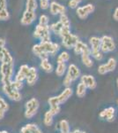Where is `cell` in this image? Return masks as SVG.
<instances>
[{
    "instance_id": "cell-28",
    "label": "cell",
    "mask_w": 118,
    "mask_h": 133,
    "mask_svg": "<svg viewBox=\"0 0 118 133\" xmlns=\"http://www.w3.org/2000/svg\"><path fill=\"white\" fill-rule=\"evenodd\" d=\"M70 56L69 52H67V51H62L58 55V57H57V63H66L67 61H70Z\"/></svg>"
},
{
    "instance_id": "cell-48",
    "label": "cell",
    "mask_w": 118,
    "mask_h": 133,
    "mask_svg": "<svg viewBox=\"0 0 118 133\" xmlns=\"http://www.w3.org/2000/svg\"><path fill=\"white\" fill-rule=\"evenodd\" d=\"M38 133H43V132H42V130H39V131H38Z\"/></svg>"
},
{
    "instance_id": "cell-3",
    "label": "cell",
    "mask_w": 118,
    "mask_h": 133,
    "mask_svg": "<svg viewBox=\"0 0 118 133\" xmlns=\"http://www.w3.org/2000/svg\"><path fill=\"white\" fill-rule=\"evenodd\" d=\"M80 77V70L75 64H70L67 68V73L64 76L63 84L65 87H70L72 83Z\"/></svg>"
},
{
    "instance_id": "cell-41",
    "label": "cell",
    "mask_w": 118,
    "mask_h": 133,
    "mask_svg": "<svg viewBox=\"0 0 118 133\" xmlns=\"http://www.w3.org/2000/svg\"><path fill=\"white\" fill-rule=\"evenodd\" d=\"M7 7V1L6 0H0V10L6 9Z\"/></svg>"
},
{
    "instance_id": "cell-35",
    "label": "cell",
    "mask_w": 118,
    "mask_h": 133,
    "mask_svg": "<svg viewBox=\"0 0 118 133\" xmlns=\"http://www.w3.org/2000/svg\"><path fill=\"white\" fill-rule=\"evenodd\" d=\"M81 2H82V0H70L68 5H69V7L72 8V9H77V8L78 7V5Z\"/></svg>"
},
{
    "instance_id": "cell-18",
    "label": "cell",
    "mask_w": 118,
    "mask_h": 133,
    "mask_svg": "<svg viewBox=\"0 0 118 133\" xmlns=\"http://www.w3.org/2000/svg\"><path fill=\"white\" fill-rule=\"evenodd\" d=\"M38 79V73H37V70L35 66H30V70H29V73L27 76V83L30 86H33L34 84H35L36 81Z\"/></svg>"
},
{
    "instance_id": "cell-1",
    "label": "cell",
    "mask_w": 118,
    "mask_h": 133,
    "mask_svg": "<svg viewBox=\"0 0 118 133\" xmlns=\"http://www.w3.org/2000/svg\"><path fill=\"white\" fill-rule=\"evenodd\" d=\"M60 46L57 43L55 42H40V44H35L32 48L34 54L39 57L41 59H48L49 55L54 56L59 51Z\"/></svg>"
},
{
    "instance_id": "cell-47",
    "label": "cell",
    "mask_w": 118,
    "mask_h": 133,
    "mask_svg": "<svg viewBox=\"0 0 118 133\" xmlns=\"http://www.w3.org/2000/svg\"><path fill=\"white\" fill-rule=\"evenodd\" d=\"M116 86H117V88H118V78L116 79Z\"/></svg>"
},
{
    "instance_id": "cell-36",
    "label": "cell",
    "mask_w": 118,
    "mask_h": 133,
    "mask_svg": "<svg viewBox=\"0 0 118 133\" xmlns=\"http://www.w3.org/2000/svg\"><path fill=\"white\" fill-rule=\"evenodd\" d=\"M60 110H61V108H60V106H55V107H49V111L50 112L51 115H53V116H55V115H58Z\"/></svg>"
},
{
    "instance_id": "cell-50",
    "label": "cell",
    "mask_w": 118,
    "mask_h": 133,
    "mask_svg": "<svg viewBox=\"0 0 118 133\" xmlns=\"http://www.w3.org/2000/svg\"><path fill=\"white\" fill-rule=\"evenodd\" d=\"M117 106H118V100H117Z\"/></svg>"
},
{
    "instance_id": "cell-2",
    "label": "cell",
    "mask_w": 118,
    "mask_h": 133,
    "mask_svg": "<svg viewBox=\"0 0 118 133\" xmlns=\"http://www.w3.org/2000/svg\"><path fill=\"white\" fill-rule=\"evenodd\" d=\"M14 73V63H1L0 74L1 82L3 85L10 84L12 82V76Z\"/></svg>"
},
{
    "instance_id": "cell-22",
    "label": "cell",
    "mask_w": 118,
    "mask_h": 133,
    "mask_svg": "<svg viewBox=\"0 0 118 133\" xmlns=\"http://www.w3.org/2000/svg\"><path fill=\"white\" fill-rule=\"evenodd\" d=\"M40 66L44 72L46 73H51L54 69L53 68V65L49 62L48 59H41V63H40Z\"/></svg>"
},
{
    "instance_id": "cell-27",
    "label": "cell",
    "mask_w": 118,
    "mask_h": 133,
    "mask_svg": "<svg viewBox=\"0 0 118 133\" xmlns=\"http://www.w3.org/2000/svg\"><path fill=\"white\" fill-rule=\"evenodd\" d=\"M63 28H64L63 24H62L59 21H57V22H55V23H53V24H51L50 26H49L50 30L52 31L54 34H56V35H58V36H59L60 32H61Z\"/></svg>"
},
{
    "instance_id": "cell-49",
    "label": "cell",
    "mask_w": 118,
    "mask_h": 133,
    "mask_svg": "<svg viewBox=\"0 0 118 133\" xmlns=\"http://www.w3.org/2000/svg\"><path fill=\"white\" fill-rule=\"evenodd\" d=\"M81 133H86V132H85V131H82V132H81Z\"/></svg>"
},
{
    "instance_id": "cell-33",
    "label": "cell",
    "mask_w": 118,
    "mask_h": 133,
    "mask_svg": "<svg viewBox=\"0 0 118 133\" xmlns=\"http://www.w3.org/2000/svg\"><path fill=\"white\" fill-rule=\"evenodd\" d=\"M91 55H92V57H93L94 59L99 61H102V59H103V53H102L100 51H91Z\"/></svg>"
},
{
    "instance_id": "cell-42",
    "label": "cell",
    "mask_w": 118,
    "mask_h": 133,
    "mask_svg": "<svg viewBox=\"0 0 118 133\" xmlns=\"http://www.w3.org/2000/svg\"><path fill=\"white\" fill-rule=\"evenodd\" d=\"M5 46V40L4 38H0V51L3 50Z\"/></svg>"
},
{
    "instance_id": "cell-29",
    "label": "cell",
    "mask_w": 118,
    "mask_h": 133,
    "mask_svg": "<svg viewBox=\"0 0 118 133\" xmlns=\"http://www.w3.org/2000/svg\"><path fill=\"white\" fill-rule=\"evenodd\" d=\"M37 7H38L37 0H27V2H26V10L35 12Z\"/></svg>"
},
{
    "instance_id": "cell-14",
    "label": "cell",
    "mask_w": 118,
    "mask_h": 133,
    "mask_svg": "<svg viewBox=\"0 0 118 133\" xmlns=\"http://www.w3.org/2000/svg\"><path fill=\"white\" fill-rule=\"evenodd\" d=\"M99 116H100V118L105 119L108 122H113L115 118V109L113 107L105 108L100 113Z\"/></svg>"
},
{
    "instance_id": "cell-4",
    "label": "cell",
    "mask_w": 118,
    "mask_h": 133,
    "mask_svg": "<svg viewBox=\"0 0 118 133\" xmlns=\"http://www.w3.org/2000/svg\"><path fill=\"white\" fill-rule=\"evenodd\" d=\"M40 107L39 100L35 98H30L28 101L25 104V117L27 119H31L36 115L38 111V108Z\"/></svg>"
},
{
    "instance_id": "cell-44",
    "label": "cell",
    "mask_w": 118,
    "mask_h": 133,
    "mask_svg": "<svg viewBox=\"0 0 118 133\" xmlns=\"http://www.w3.org/2000/svg\"><path fill=\"white\" fill-rule=\"evenodd\" d=\"M5 112L6 111L3 110V109H0V120L4 119V117H5Z\"/></svg>"
},
{
    "instance_id": "cell-15",
    "label": "cell",
    "mask_w": 118,
    "mask_h": 133,
    "mask_svg": "<svg viewBox=\"0 0 118 133\" xmlns=\"http://www.w3.org/2000/svg\"><path fill=\"white\" fill-rule=\"evenodd\" d=\"M30 70V66L27 64L20 66V69H19L18 73L15 76V81H19V82H24V80L27 79V76L29 73Z\"/></svg>"
},
{
    "instance_id": "cell-23",
    "label": "cell",
    "mask_w": 118,
    "mask_h": 133,
    "mask_svg": "<svg viewBox=\"0 0 118 133\" xmlns=\"http://www.w3.org/2000/svg\"><path fill=\"white\" fill-rule=\"evenodd\" d=\"M81 61L82 63L87 68H92L93 66V61L91 58V52H86L81 54Z\"/></svg>"
},
{
    "instance_id": "cell-34",
    "label": "cell",
    "mask_w": 118,
    "mask_h": 133,
    "mask_svg": "<svg viewBox=\"0 0 118 133\" xmlns=\"http://www.w3.org/2000/svg\"><path fill=\"white\" fill-rule=\"evenodd\" d=\"M49 19L46 14H42V15L40 16V18H39V24L40 25L47 26V25H49Z\"/></svg>"
},
{
    "instance_id": "cell-26",
    "label": "cell",
    "mask_w": 118,
    "mask_h": 133,
    "mask_svg": "<svg viewBox=\"0 0 118 133\" xmlns=\"http://www.w3.org/2000/svg\"><path fill=\"white\" fill-rule=\"evenodd\" d=\"M66 71H67V66L65 63H57V68L55 70L56 75L57 76H63Z\"/></svg>"
},
{
    "instance_id": "cell-45",
    "label": "cell",
    "mask_w": 118,
    "mask_h": 133,
    "mask_svg": "<svg viewBox=\"0 0 118 133\" xmlns=\"http://www.w3.org/2000/svg\"><path fill=\"white\" fill-rule=\"evenodd\" d=\"M81 132H82V131H81L80 130H75L72 132H70V133H81Z\"/></svg>"
},
{
    "instance_id": "cell-20",
    "label": "cell",
    "mask_w": 118,
    "mask_h": 133,
    "mask_svg": "<svg viewBox=\"0 0 118 133\" xmlns=\"http://www.w3.org/2000/svg\"><path fill=\"white\" fill-rule=\"evenodd\" d=\"M90 49L91 51H100V37L98 36H92L89 39Z\"/></svg>"
},
{
    "instance_id": "cell-39",
    "label": "cell",
    "mask_w": 118,
    "mask_h": 133,
    "mask_svg": "<svg viewBox=\"0 0 118 133\" xmlns=\"http://www.w3.org/2000/svg\"><path fill=\"white\" fill-rule=\"evenodd\" d=\"M39 5L42 10H47L49 8V0H40Z\"/></svg>"
},
{
    "instance_id": "cell-40",
    "label": "cell",
    "mask_w": 118,
    "mask_h": 133,
    "mask_svg": "<svg viewBox=\"0 0 118 133\" xmlns=\"http://www.w3.org/2000/svg\"><path fill=\"white\" fill-rule=\"evenodd\" d=\"M70 28H69V27H64L63 29H62L61 32H60L59 36H61V38H62V37H64V36L68 35V34H70Z\"/></svg>"
},
{
    "instance_id": "cell-6",
    "label": "cell",
    "mask_w": 118,
    "mask_h": 133,
    "mask_svg": "<svg viewBox=\"0 0 118 133\" xmlns=\"http://www.w3.org/2000/svg\"><path fill=\"white\" fill-rule=\"evenodd\" d=\"M115 43L113 37L109 36H103L100 37V51L102 53H108L115 51Z\"/></svg>"
},
{
    "instance_id": "cell-12",
    "label": "cell",
    "mask_w": 118,
    "mask_h": 133,
    "mask_svg": "<svg viewBox=\"0 0 118 133\" xmlns=\"http://www.w3.org/2000/svg\"><path fill=\"white\" fill-rule=\"evenodd\" d=\"M36 19V14L35 12L33 11H28V10H25V12H23L22 18L20 20L21 25L23 26H28L31 25Z\"/></svg>"
},
{
    "instance_id": "cell-9",
    "label": "cell",
    "mask_w": 118,
    "mask_h": 133,
    "mask_svg": "<svg viewBox=\"0 0 118 133\" xmlns=\"http://www.w3.org/2000/svg\"><path fill=\"white\" fill-rule=\"evenodd\" d=\"M95 7L93 4H87L84 6H78L76 9V14L80 20H85L89 14H93Z\"/></svg>"
},
{
    "instance_id": "cell-37",
    "label": "cell",
    "mask_w": 118,
    "mask_h": 133,
    "mask_svg": "<svg viewBox=\"0 0 118 133\" xmlns=\"http://www.w3.org/2000/svg\"><path fill=\"white\" fill-rule=\"evenodd\" d=\"M0 109H3L5 111H7L9 109V105L8 103L0 96Z\"/></svg>"
},
{
    "instance_id": "cell-13",
    "label": "cell",
    "mask_w": 118,
    "mask_h": 133,
    "mask_svg": "<svg viewBox=\"0 0 118 133\" xmlns=\"http://www.w3.org/2000/svg\"><path fill=\"white\" fill-rule=\"evenodd\" d=\"M49 12L52 15H61V14H65L66 8L61 4L56 1H52L49 4Z\"/></svg>"
},
{
    "instance_id": "cell-8",
    "label": "cell",
    "mask_w": 118,
    "mask_h": 133,
    "mask_svg": "<svg viewBox=\"0 0 118 133\" xmlns=\"http://www.w3.org/2000/svg\"><path fill=\"white\" fill-rule=\"evenodd\" d=\"M116 65H117L116 59L115 58H109L107 63L100 64L98 66V73L100 75H101V76L106 75L109 72L114 71L115 69V68H116Z\"/></svg>"
},
{
    "instance_id": "cell-38",
    "label": "cell",
    "mask_w": 118,
    "mask_h": 133,
    "mask_svg": "<svg viewBox=\"0 0 118 133\" xmlns=\"http://www.w3.org/2000/svg\"><path fill=\"white\" fill-rule=\"evenodd\" d=\"M12 85L15 90H17V91H20V90L23 88V82H19V81L12 80Z\"/></svg>"
},
{
    "instance_id": "cell-5",
    "label": "cell",
    "mask_w": 118,
    "mask_h": 133,
    "mask_svg": "<svg viewBox=\"0 0 118 133\" xmlns=\"http://www.w3.org/2000/svg\"><path fill=\"white\" fill-rule=\"evenodd\" d=\"M34 36L37 39H40L41 42H49L50 41V29L49 26H42L38 24L35 27L34 31Z\"/></svg>"
},
{
    "instance_id": "cell-25",
    "label": "cell",
    "mask_w": 118,
    "mask_h": 133,
    "mask_svg": "<svg viewBox=\"0 0 118 133\" xmlns=\"http://www.w3.org/2000/svg\"><path fill=\"white\" fill-rule=\"evenodd\" d=\"M86 90L87 88L82 83H78L77 85V88H76V94L78 98H84L86 94Z\"/></svg>"
},
{
    "instance_id": "cell-32",
    "label": "cell",
    "mask_w": 118,
    "mask_h": 133,
    "mask_svg": "<svg viewBox=\"0 0 118 133\" xmlns=\"http://www.w3.org/2000/svg\"><path fill=\"white\" fill-rule=\"evenodd\" d=\"M10 19V14L7 8L4 10H0V21H8Z\"/></svg>"
},
{
    "instance_id": "cell-21",
    "label": "cell",
    "mask_w": 118,
    "mask_h": 133,
    "mask_svg": "<svg viewBox=\"0 0 118 133\" xmlns=\"http://www.w3.org/2000/svg\"><path fill=\"white\" fill-rule=\"evenodd\" d=\"M39 130V127L35 123H27L21 128L20 133H38Z\"/></svg>"
},
{
    "instance_id": "cell-16",
    "label": "cell",
    "mask_w": 118,
    "mask_h": 133,
    "mask_svg": "<svg viewBox=\"0 0 118 133\" xmlns=\"http://www.w3.org/2000/svg\"><path fill=\"white\" fill-rule=\"evenodd\" d=\"M72 94H73V90L70 87H65V89H64L58 96H56L58 104L61 105V104H63V103H64L66 100H68L72 97Z\"/></svg>"
},
{
    "instance_id": "cell-7",
    "label": "cell",
    "mask_w": 118,
    "mask_h": 133,
    "mask_svg": "<svg viewBox=\"0 0 118 133\" xmlns=\"http://www.w3.org/2000/svg\"><path fill=\"white\" fill-rule=\"evenodd\" d=\"M2 90H3L5 95L9 99L13 100V101H20L22 98V96H21V93L20 91H17L15 90L12 85V83L10 84H5L2 87Z\"/></svg>"
},
{
    "instance_id": "cell-24",
    "label": "cell",
    "mask_w": 118,
    "mask_h": 133,
    "mask_svg": "<svg viewBox=\"0 0 118 133\" xmlns=\"http://www.w3.org/2000/svg\"><path fill=\"white\" fill-rule=\"evenodd\" d=\"M59 129L61 133H70V123L67 120H61L59 122Z\"/></svg>"
},
{
    "instance_id": "cell-30",
    "label": "cell",
    "mask_w": 118,
    "mask_h": 133,
    "mask_svg": "<svg viewBox=\"0 0 118 133\" xmlns=\"http://www.w3.org/2000/svg\"><path fill=\"white\" fill-rule=\"evenodd\" d=\"M53 115H51L50 112L48 110L46 113L44 114V118H43V123L45 124V126H51L53 123Z\"/></svg>"
},
{
    "instance_id": "cell-43",
    "label": "cell",
    "mask_w": 118,
    "mask_h": 133,
    "mask_svg": "<svg viewBox=\"0 0 118 133\" xmlns=\"http://www.w3.org/2000/svg\"><path fill=\"white\" fill-rule=\"evenodd\" d=\"M113 18H114V20H115V21H118V7L115 8V12H114V14H113Z\"/></svg>"
},
{
    "instance_id": "cell-11",
    "label": "cell",
    "mask_w": 118,
    "mask_h": 133,
    "mask_svg": "<svg viewBox=\"0 0 118 133\" xmlns=\"http://www.w3.org/2000/svg\"><path fill=\"white\" fill-rule=\"evenodd\" d=\"M80 82L89 90H94L97 87L95 78L92 75H83L80 76Z\"/></svg>"
},
{
    "instance_id": "cell-46",
    "label": "cell",
    "mask_w": 118,
    "mask_h": 133,
    "mask_svg": "<svg viewBox=\"0 0 118 133\" xmlns=\"http://www.w3.org/2000/svg\"><path fill=\"white\" fill-rule=\"evenodd\" d=\"M0 133H9V132L6 131V130H0Z\"/></svg>"
},
{
    "instance_id": "cell-17",
    "label": "cell",
    "mask_w": 118,
    "mask_h": 133,
    "mask_svg": "<svg viewBox=\"0 0 118 133\" xmlns=\"http://www.w3.org/2000/svg\"><path fill=\"white\" fill-rule=\"evenodd\" d=\"M73 50H74V52L76 53L77 55H81V54H83V53L91 52V49H90V47L87 45L86 44L79 41V40H78V42L76 44V45L74 46Z\"/></svg>"
},
{
    "instance_id": "cell-31",
    "label": "cell",
    "mask_w": 118,
    "mask_h": 133,
    "mask_svg": "<svg viewBox=\"0 0 118 133\" xmlns=\"http://www.w3.org/2000/svg\"><path fill=\"white\" fill-rule=\"evenodd\" d=\"M59 21L63 24L64 27H69L70 28V21L69 20V17L66 15L65 14H61L59 17Z\"/></svg>"
},
{
    "instance_id": "cell-19",
    "label": "cell",
    "mask_w": 118,
    "mask_h": 133,
    "mask_svg": "<svg viewBox=\"0 0 118 133\" xmlns=\"http://www.w3.org/2000/svg\"><path fill=\"white\" fill-rule=\"evenodd\" d=\"M13 58L7 48H4L0 51V62L1 63H14Z\"/></svg>"
},
{
    "instance_id": "cell-10",
    "label": "cell",
    "mask_w": 118,
    "mask_h": 133,
    "mask_svg": "<svg viewBox=\"0 0 118 133\" xmlns=\"http://www.w3.org/2000/svg\"><path fill=\"white\" fill-rule=\"evenodd\" d=\"M78 42V36L72 33L68 34V35L64 36V37H62V44H63L64 47L68 49V50L69 49H73Z\"/></svg>"
}]
</instances>
